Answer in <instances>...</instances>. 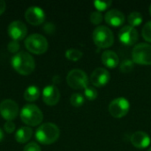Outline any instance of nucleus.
<instances>
[{
	"label": "nucleus",
	"instance_id": "nucleus-23",
	"mask_svg": "<svg viewBox=\"0 0 151 151\" xmlns=\"http://www.w3.org/2000/svg\"><path fill=\"white\" fill-rule=\"evenodd\" d=\"M94 6L96 8L97 12H103V11H105L107 10L112 4V2L110 0V1H94Z\"/></svg>",
	"mask_w": 151,
	"mask_h": 151
},
{
	"label": "nucleus",
	"instance_id": "nucleus-11",
	"mask_svg": "<svg viewBox=\"0 0 151 151\" xmlns=\"http://www.w3.org/2000/svg\"><path fill=\"white\" fill-rule=\"evenodd\" d=\"M138 32L135 27H133L129 25L124 26L119 32V39L121 43L132 46L134 45L138 41Z\"/></svg>",
	"mask_w": 151,
	"mask_h": 151
},
{
	"label": "nucleus",
	"instance_id": "nucleus-8",
	"mask_svg": "<svg viewBox=\"0 0 151 151\" xmlns=\"http://www.w3.org/2000/svg\"><path fill=\"white\" fill-rule=\"evenodd\" d=\"M130 110V103L125 97H118L112 100L109 105L110 114L116 119L125 117Z\"/></svg>",
	"mask_w": 151,
	"mask_h": 151
},
{
	"label": "nucleus",
	"instance_id": "nucleus-32",
	"mask_svg": "<svg viewBox=\"0 0 151 151\" xmlns=\"http://www.w3.org/2000/svg\"><path fill=\"white\" fill-rule=\"evenodd\" d=\"M6 9V3L4 0H0V15L4 12Z\"/></svg>",
	"mask_w": 151,
	"mask_h": 151
},
{
	"label": "nucleus",
	"instance_id": "nucleus-28",
	"mask_svg": "<svg viewBox=\"0 0 151 151\" xmlns=\"http://www.w3.org/2000/svg\"><path fill=\"white\" fill-rule=\"evenodd\" d=\"M19 47H20V46H19V42L13 41V40H12V41L8 43V46H7L8 50H9L10 52H12V53H16V54L19 52Z\"/></svg>",
	"mask_w": 151,
	"mask_h": 151
},
{
	"label": "nucleus",
	"instance_id": "nucleus-13",
	"mask_svg": "<svg viewBox=\"0 0 151 151\" xmlns=\"http://www.w3.org/2000/svg\"><path fill=\"white\" fill-rule=\"evenodd\" d=\"M60 99V92L54 85H48L42 90V100L49 106L56 105Z\"/></svg>",
	"mask_w": 151,
	"mask_h": 151
},
{
	"label": "nucleus",
	"instance_id": "nucleus-18",
	"mask_svg": "<svg viewBox=\"0 0 151 151\" xmlns=\"http://www.w3.org/2000/svg\"><path fill=\"white\" fill-rule=\"evenodd\" d=\"M32 135L33 130L31 127H20L15 134V140L19 143H26L31 139Z\"/></svg>",
	"mask_w": 151,
	"mask_h": 151
},
{
	"label": "nucleus",
	"instance_id": "nucleus-26",
	"mask_svg": "<svg viewBox=\"0 0 151 151\" xmlns=\"http://www.w3.org/2000/svg\"><path fill=\"white\" fill-rule=\"evenodd\" d=\"M134 63L133 62V60H125L122 62V64L120 65V70L123 73H129L134 69Z\"/></svg>",
	"mask_w": 151,
	"mask_h": 151
},
{
	"label": "nucleus",
	"instance_id": "nucleus-12",
	"mask_svg": "<svg viewBox=\"0 0 151 151\" xmlns=\"http://www.w3.org/2000/svg\"><path fill=\"white\" fill-rule=\"evenodd\" d=\"M25 19L29 24L39 26L45 20V13L39 6H30L25 12Z\"/></svg>",
	"mask_w": 151,
	"mask_h": 151
},
{
	"label": "nucleus",
	"instance_id": "nucleus-19",
	"mask_svg": "<svg viewBox=\"0 0 151 151\" xmlns=\"http://www.w3.org/2000/svg\"><path fill=\"white\" fill-rule=\"evenodd\" d=\"M40 94V89L36 86H29L24 92V98L28 102H34L39 98Z\"/></svg>",
	"mask_w": 151,
	"mask_h": 151
},
{
	"label": "nucleus",
	"instance_id": "nucleus-29",
	"mask_svg": "<svg viewBox=\"0 0 151 151\" xmlns=\"http://www.w3.org/2000/svg\"><path fill=\"white\" fill-rule=\"evenodd\" d=\"M23 151H42L40 146L36 143V142H29L27 143Z\"/></svg>",
	"mask_w": 151,
	"mask_h": 151
},
{
	"label": "nucleus",
	"instance_id": "nucleus-1",
	"mask_svg": "<svg viewBox=\"0 0 151 151\" xmlns=\"http://www.w3.org/2000/svg\"><path fill=\"white\" fill-rule=\"evenodd\" d=\"M12 68L21 75H28L32 73L35 68V61L34 58L26 51H20L15 54L11 60Z\"/></svg>",
	"mask_w": 151,
	"mask_h": 151
},
{
	"label": "nucleus",
	"instance_id": "nucleus-3",
	"mask_svg": "<svg viewBox=\"0 0 151 151\" xmlns=\"http://www.w3.org/2000/svg\"><path fill=\"white\" fill-rule=\"evenodd\" d=\"M20 119L28 127H36L43 119V114L40 108L35 104H26L20 111Z\"/></svg>",
	"mask_w": 151,
	"mask_h": 151
},
{
	"label": "nucleus",
	"instance_id": "nucleus-17",
	"mask_svg": "<svg viewBox=\"0 0 151 151\" xmlns=\"http://www.w3.org/2000/svg\"><path fill=\"white\" fill-rule=\"evenodd\" d=\"M101 60L104 65L111 69L117 67L119 64V58L118 54L112 50L104 51L101 57Z\"/></svg>",
	"mask_w": 151,
	"mask_h": 151
},
{
	"label": "nucleus",
	"instance_id": "nucleus-10",
	"mask_svg": "<svg viewBox=\"0 0 151 151\" xmlns=\"http://www.w3.org/2000/svg\"><path fill=\"white\" fill-rule=\"evenodd\" d=\"M8 35L13 41H21L23 40L27 33V26L20 20H14L10 23L7 28Z\"/></svg>",
	"mask_w": 151,
	"mask_h": 151
},
{
	"label": "nucleus",
	"instance_id": "nucleus-4",
	"mask_svg": "<svg viewBox=\"0 0 151 151\" xmlns=\"http://www.w3.org/2000/svg\"><path fill=\"white\" fill-rule=\"evenodd\" d=\"M92 37L94 43L101 49L110 48L114 42V35L112 31L105 26H99L95 28Z\"/></svg>",
	"mask_w": 151,
	"mask_h": 151
},
{
	"label": "nucleus",
	"instance_id": "nucleus-16",
	"mask_svg": "<svg viewBox=\"0 0 151 151\" xmlns=\"http://www.w3.org/2000/svg\"><path fill=\"white\" fill-rule=\"evenodd\" d=\"M104 19L106 23L111 27H120L125 22V15L120 11L112 9L106 12Z\"/></svg>",
	"mask_w": 151,
	"mask_h": 151
},
{
	"label": "nucleus",
	"instance_id": "nucleus-22",
	"mask_svg": "<svg viewBox=\"0 0 151 151\" xmlns=\"http://www.w3.org/2000/svg\"><path fill=\"white\" fill-rule=\"evenodd\" d=\"M84 96L80 94V93H74L71 96V98H70V103L73 106V107H76V108H79L81 106L83 105L84 104Z\"/></svg>",
	"mask_w": 151,
	"mask_h": 151
},
{
	"label": "nucleus",
	"instance_id": "nucleus-5",
	"mask_svg": "<svg viewBox=\"0 0 151 151\" xmlns=\"http://www.w3.org/2000/svg\"><path fill=\"white\" fill-rule=\"evenodd\" d=\"M25 47L29 52L40 55L47 51L49 43L43 35L40 34H32L25 40Z\"/></svg>",
	"mask_w": 151,
	"mask_h": 151
},
{
	"label": "nucleus",
	"instance_id": "nucleus-6",
	"mask_svg": "<svg viewBox=\"0 0 151 151\" xmlns=\"http://www.w3.org/2000/svg\"><path fill=\"white\" fill-rule=\"evenodd\" d=\"M132 59L134 64L151 65V45L139 43L134 46L132 51Z\"/></svg>",
	"mask_w": 151,
	"mask_h": 151
},
{
	"label": "nucleus",
	"instance_id": "nucleus-33",
	"mask_svg": "<svg viewBox=\"0 0 151 151\" xmlns=\"http://www.w3.org/2000/svg\"><path fill=\"white\" fill-rule=\"evenodd\" d=\"M3 139H4V132H3V130L0 128V142L3 141Z\"/></svg>",
	"mask_w": 151,
	"mask_h": 151
},
{
	"label": "nucleus",
	"instance_id": "nucleus-7",
	"mask_svg": "<svg viewBox=\"0 0 151 151\" xmlns=\"http://www.w3.org/2000/svg\"><path fill=\"white\" fill-rule=\"evenodd\" d=\"M66 82L73 89H85L88 87V76L81 69L71 70L66 76Z\"/></svg>",
	"mask_w": 151,
	"mask_h": 151
},
{
	"label": "nucleus",
	"instance_id": "nucleus-35",
	"mask_svg": "<svg viewBox=\"0 0 151 151\" xmlns=\"http://www.w3.org/2000/svg\"><path fill=\"white\" fill-rule=\"evenodd\" d=\"M148 151H151V148H150V149H149V150Z\"/></svg>",
	"mask_w": 151,
	"mask_h": 151
},
{
	"label": "nucleus",
	"instance_id": "nucleus-34",
	"mask_svg": "<svg viewBox=\"0 0 151 151\" xmlns=\"http://www.w3.org/2000/svg\"><path fill=\"white\" fill-rule=\"evenodd\" d=\"M150 16H151V4H150Z\"/></svg>",
	"mask_w": 151,
	"mask_h": 151
},
{
	"label": "nucleus",
	"instance_id": "nucleus-2",
	"mask_svg": "<svg viewBox=\"0 0 151 151\" xmlns=\"http://www.w3.org/2000/svg\"><path fill=\"white\" fill-rule=\"evenodd\" d=\"M60 135L59 128L53 123L42 124L35 132V139L42 144L50 145L58 141Z\"/></svg>",
	"mask_w": 151,
	"mask_h": 151
},
{
	"label": "nucleus",
	"instance_id": "nucleus-25",
	"mask_svg": "<svg viewBox=\"0 0 151 151\" xmlns=\"http://www.w3.org/2000/svg\"><path fill=\"white\" fill-rule=\"evenodd\" d=\"M85 97L89 101H94L97 98V91L92 87H87L84 89Z\"/></svg>",
	"mask_w": 151,
	"mask_h": 151
},
{
	"label": "nucleus",
	"instance_id": "nucleus-14",
	"mask_svg": "<svg viewBox=\"0 0 151 151\" xmlns=\"http://www.w3.org/2000/svg\"><path fill=\"white\" fill-rule=\"evenodd\" d=\"M110 78H111L110 73L106 69L102 67H98L95 69L90 76L91 83L95 87H98V88L107 85L108 82L110 81Z\"/></svg>",
	"mask_w": 151,
	"mask_h": 151
},
{
	"label": "nucleus",
	"instance_id": "nucleus-24",
	"mask_svg": "<svg viewBox=\"0 0 151 151\" xmlns=\"http://www.w3.org/2000/svg\"><path fill=\"white\" fill-rule=\"evenodd\" d=\"M142 35L145 41L151 42V20L148 21L144 25L142 31Z\"/></svg>",
	"mask_w": 151,
	"mask_h": 151
},
{
	"label": "nucleus",
	"instance_id": "nucleus-20",
	"mask_svg": "<svg viewBox=\"0 0 151 151\" xmlns=\"http://www.w3.org/2000/svg\"><path fill=\"white\" fill-rule=\"evenodd\" d=\"M127 21L129 23V26L133 27H139L142 23V15L138 12H134L128 15Z\"/></svg>",
	"mask_w": 151,
	"mask_h": 151
},
{
	"label": "nucleus",
	"instance_id": "nucleus-27",
	"mask_svg": "<svg viewBox=\"0 0 151 151\" xmlns=\"http://www.w3.org/2000/svg\"><path fill=\"white\" fill-rule=\"evenodd\" d=\"M103 15L100 12H93L90 14V21L94 25H99L103 21Z\"/></svg>",
	"mask_w": 151,
	"mask_h": 151
},
{
	"label": "nucleus",
	"instance_id": "nucleus-30",
	"mask_svg": "<svg viewBox=\"0 0 151 151\" xmlns=\"http://www.w3.org/2000/svg\"><path fill=\"white\" fill-rule=\"evenodd\" d=\"M4 129L6 133L12 134L15 130V124L12 121H6L4 125Z\"/></svg>",
	"mask_w": 151,
	"mask_h": 151
},
{
	"label": "nucleus",
	"instance_id": "nucleus-31",
	"mask_svg": "<svg viewBox=\"0 0 151 151\" xmlns=\"http://www.w3.org/2000/svg\"><path fill=\"white\" fill-rule=\"evenodd\" d=\"M44 31L47 34H53L55 31V26L51 23H48L44 26Z\"/></svg>",
	"mask_w": 151,
	"mask_h": 151
},
{
	"label": "nucleus",
	"instance_id": "nucleus-21",
	"mask_svg": "<svg viewBox=\"0 0 151 151\" xmlns=\"http://www.w3.org/2000/svg\"><path fill=\"white\" fill-rule=\"evenodd\" d=\"M83 53L78 49H68L65 51V58L71 61H78L82 58Z\"/></svg>",
	"mask_w": 151,
	"mask_h": 151
},
{
	"label": "nucleus",
	"instance_id": "nucleus-9",
	"mask_svg": "<svg viewBox=\"0 0 151 151\" xmlns=\"http://www.w3.org/2000/svg\"><path fill=\"white\" fill-rule=\"evenodd\" d=\"M19 111V105L12 99H5L0 104V114L7 121L13 120L18 116Z\"/></svg>",
	"mask_w": 151,
	"mask_h": 151
},
{
	"label": "nucleus",
	"instance_id": "nucleus-15",
	"mask_svg": "<svg viewBox=\"0 0 151 151\" xmlns=\"http://www.w3.org/2000/svg\"><path fill=\"white\" fill-rule=\"evenodd\" d=\"M150 135L142 131H138L135 132L132 134L131 136V142L132 144L140 150L146 149L150 146Z\"/></svg>",
	"mask_w": 151,
	"mask_h": 151
}]
</instances>
